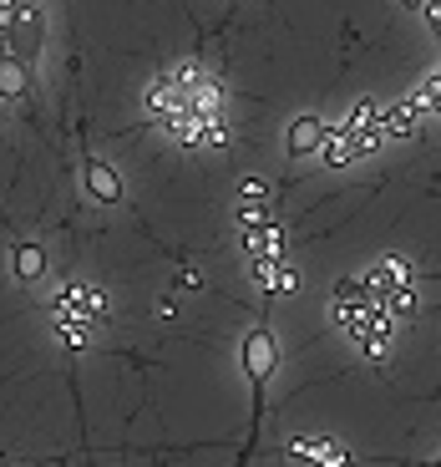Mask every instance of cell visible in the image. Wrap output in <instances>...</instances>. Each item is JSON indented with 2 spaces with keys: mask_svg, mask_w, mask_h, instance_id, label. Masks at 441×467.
I'll use <instances>...</instances> for the list:
<instances>
[{
  "mask_svg": "<svg viewBox=\"0 0 441 467\" xmlns=\"http://www.w3.org/2000/svg\"><path fill=\"white\" fill-rule=\"evenodd\" d=\"M41 269H46V254H41L36 244H21V249H15V275H21L26 285H31Z\"/></svg>",
  "mask_w": 441,
  "mask_h": 467,
  "instance_id": "obj_9",
  "label": "cell"
},
{
  "mask_svg": "<svg viewBox=\"0 0 441 467\" xmlns=\"http://www.w3.org/2000/svg\"><path fill=\"white\" fill-rule=\"evenodd\" d=\"M290 452L300 457V462H314V467H345V447L325 442V437H294Z\"/></svg>",
  "mask_w": 441,
  "mask_h": 467,
  "instance_id": "obj_4",
  "label": "cell"
},
{
  "mask_svg": "<svg viewBox=\"0 0 441 467\" xmlns=\"http://www.w3.org/2000/svg\"><path fill=\"white\" fill-rule=\"evenodd\" d=\"M244 366H249V376H254V386H264V376L274 371V340H269V330H254V336L244 340Z\"/></svg>",
  "mask_w": 441,
  "mask_h": 467,
  "instance_id": "obj_5",
  "label": "cell"
},
{
  "mask_svg": "<svg viewBox=\"0 0 441 467\" xmlns=\"http://www.w3.org/2000/svg\"><path fill=\"white\" fill-rule=\"evenodd\" d=\"M87 188H92V199H102V203H117V199H122V178H117L107 163H92V168H87Z\"/></svg>",
  "mask_w": 441,
  "mask_h": 467,
  "instance_id": "obj_7",
  "label": "cell"
},
{
  "mask_svg": "<svg viewBox=\"0 0 441 467\" xmlns=\"http://www.w3.org/2000/svg\"><path fill=\"white\" fill-rule=\"evenodd\" d=\"M335 320L355 336L360 350H371V356H381L385 346H391V310H385L381 300H375V290L365 280H345L335 295Z\"/></svg>",
  "mask_w": 441,
  "mask_h": 467,
  "instance_id": "obj_1",
  "label": "cell"
},
{
  "mask_svg": "<svg viewBox=\"0 0 441 467\" xmlns=\"http://www.w3.org/2000/svg\"><path fill=\"white\" fill-rule=\"evenodd\" d=\"M0 5H5V11H0V26H5V47H11V57L36 61L41 57V41H46L41 5H31V0H0Z\"/></svg>",
  "mask_w": 441,
  "mask_h": 467,
  "instance_id": "obj_2",
  "label": "cell"
},
{
  "mask_svg": "<svg viewBox=\"0 0 441 467\" xmlns=\"http://www.w3.org/2000/svg\"><path fill=\"white\" fill-rule=\"evenodd\" d=\"M325 138H330V128H320V117H300L294 122V132H290V152H325Z\"/></svg>",
  "mask_w": 441,
  "mask_h": 467,
  "instance_id": "obj_6",
  "label": "cell"
},
{
  "mask_svg": "<svg viewBox=\"0 0 441 467\" xmlns=\"http://www.w3.org/2000/svg\"><path fill=\"white\" fill-rule=\"evenodd\" d=\"M0 87H5V97H11V102H21V97H26V67H21V57L0 61Z\"/></svg>",
  "mask_w": 441,
  "mask_h": 467,
  "instance_id": "obj_8",
  "label": "cell"
},
{
  "mask_svg": "<svg viewBox=\"0 0 441 467\" xmlns=\"http://www.w3.org/2000/svg\"><path fill=\"white\" fill-rule=\"evenodd\" d=\"M365 285L375 290V300L391 310V320L411 316V305H416V280H411V269L401 259H381V265L365 275Z\"/></svg>",
  "mask_w": 441,
  "mask_h": 467,
  "instance_id": "obj_3",
  "label": "cell"
},
{
  "mask_svg": "<svg viewBox=\"0 0 441 467\" xmlns=\"http://www.w3.org/2000/svg\"><path fill=\"white\" fill-rule=\"evenodd\" d=\"M426 21H431V31L441 36V0H426Z\"/></svg>",
  "mask_w": 441,
  "mask_h": 467,
  "instance_id": "obj_10",
  "label": "cell"
},
{
  "mask_svg": "<svg viewBox=\"0 0 441 467\" xmlns=\"http://www.w3.org/2000/svg\"><path fill=\"white\" fill-rule=\"evenodd\" d=\"M401 5H421V11H426V0H401Z\"/></svg>",
  "mask_w": 441,
  "mask_h": 467,
  "instance_id": "obj_11",
  "label": "cell"
}]
</instances>
